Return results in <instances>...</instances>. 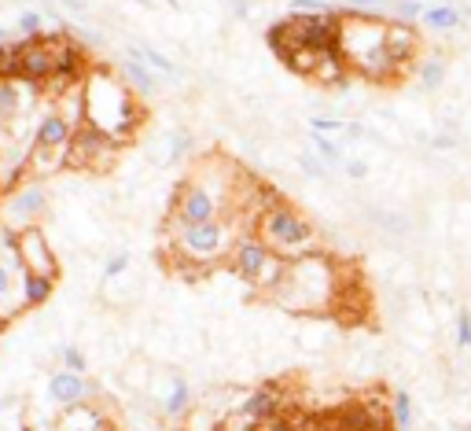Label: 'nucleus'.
<instances>
[{"label": "nucleus", "instance_id": "nucleus-12", "mask_svg": "<svg viewBox=\"0 0 471 431\" xmlns=\"http://www.w3.org/2000/svg\"><path fill=\"white\" fill-rule=\"evenodd\" d=\"M384 45H387L394 67L405 74V70L416 67L420 48H424V37H420V26H416V23H398V19H391V23H387V34H384Z\"/></svg>", "mask_w": 471, "mask_h": 431}, {"label": "nucleus", "instance_id": "nucleus-37", "mask_svg": "<svg viewBox=\"0 0 471 431\" xmlns=\"http://www.w3.org/2000/svg\"><path fill=\"white\" fill-rule=\"evenodd\" d=\"M375 218L384 221V229H387V232H398V236H405V232H409V218H402V214H375Z\"/></svg>", "mask_w": 471, "mask_h": 431}, {"label": "nucleus", "instance_id": "nucleus-36", "mask_svg": "<svg viewBox=\"0 0 471 431\" xmlns=\"http://www.w3.org/2000/svg\"><path fill=\"white\" fill-rule=\"evenodd\" d=\"M343 174H346L350 181H364V178H368V162H364V159H346V162H343Z\"/></svg>", "mask_w": 471, "mask_h": 431}, {"label": "nucleus", "instance_id": "nucleus-9", "mask_svg": "<svg viewBox=\"0 0 471 431\" xmlns=\"http://www.w3.org/2000/svg\"><path fill=\"white\" fill-rule=\"evenodd\" d=\"M15 254H19V273H37V277L59 281V258H56L52 240H48V232L41 225H30V229L19 232Z\"/></svg>", "mask_w": 471, "mask_h": 431}, {"label": "nucleus", "instance_id": "nucleus-11", "mask_svg": "<svg viewBox=\"0 0 471 431\" xmlns=\"http://www.w3.org/2000/svg\"><path fill=\"white\" fill-rule=\"evenodd\" d=\"M19 77H26L30 85H41L56 74V52H52V37H19Z\"/></svg>", "mask_w": 471, "mask_h": 431}, {"label": "nucleus", "instance_id": "nucleus-35", "mask_svg": "<svg viewBox=\"0 0 471 431\" xmlns=\"http://www.w3.org/2000/svg\"><path fill=\"white\" fill-rule=\"evenodd\" d=\"M254 431H302V420L292 416V413H284V416H276V420H265V424L254 427Z\"/></svg>", "mask_w": 471, "mask_h": 431}, {"label": "nucleus", "instance_id": "nucleus-23", "mask_svg": "<svg viewBox=\"0 0 471 431\" xmlns=\"http://www.w3.org/2000/svg\"><path fill=\"white\" fill-rule=\"evenodd\" d=\"M133 270V251H111L108 258H104V266H100V281L104 284H115V281H122L126 273Z\"/></svg>", "mask_w": 471, "mask_h": 431}, {"label": "nucleus", "instance_id": "nucleus-1", "mask_svg": "<svg viewBox=\"0 0 471 431\" xmlns=\"http://www.w3.org/2000/svg\"><path fill=\"white\" fill-rule=\"evenodd\" d=\"M343 288H346L343 266L332 258V251H313L292 258L284 281L269 295V303L295 317H313V313H332L343 303Z\"/></svg>", "mask_w": 471, "mask_h": 431}, {"label": "nucleus", "instance_id": "nucleus-4", "mask_svg": "<svg viewBox=\"0 0 471 431\" xmlns=\"http://www.w3.org/2000/svg\"><path fill=\"white\" fill-rule=\"evenodd\" d=\"M254 232H258L276 254H284V258H302V254L324 251L317 225H313L306 214H299L292 203H284V200L272 203V207L258 218Z\"/></svg>", "mask_w": 471, "mask_h": 431}, {"label": "nucleus", "instance_id": "nucleus-31", "mask_svg": "<svg viewBox=\"0 0 471 431\" xmlns=\"http://www.w3.org/2000/svg\"><path fill=\"white\" fill-rule=\"evenodd\" d=\"M424 0H394L391 5V12H394V19L398 23H416L420 26V19H424Z\"/></svg>", "mask_w": 471, "mask_h": 431}, {"label": "nucleus", "instance_id": "nucleus-17", "mask_svg": "<svg viewBox=\"0 0 471 431\" xmlns=\"http://www.w3.org/2000/svg\"><path fill=\"white\" fill-rule=\"evenodd\" d=\"M420 26L424 30H431V34H449V30H460L464 26V15H460V8L456 5H431V8H424V19H420Z\"/></svg>", "mask_w": 471, "mask_h": 431}, {"label": "nucleus", "instance_id": "nucleus-14", "mask_svg": "<svg viewBox=\"0 0 471 431\" xmlns=\"http://www.w3.org/2000/svg\"><path fill=\"white\" fill-rule=\"evenodd\" d=\"M118 74L126 77V85H129V89H133L140 100H151V97H155V89H159V74L144 63L140 45H129V48H126V59H122Z\"/></svg>", "mask_w": 471, "mask_h": 431}, {"label": "nucleus", "instance_id": "nucleus-24", "mask_svg": "<svg viewBox=\"0 0 471 431\" xmlns=\"http://www.w3.org/2000/svg\"><path fill=\"white\" fill-rule=\"evenodd\" d=\"M310 148H313L328 166H343V162H346L343 140H332V137H324V133H310Z\"/></svg>", "mask_w": 471, "mask_h": 431}, {"label": "nucleus", "instance_id": "nucleus-25", "mask_svg": "<svg viewBox=\"0 0 471 431\" xmlns=\"http://www.w3.org/2000/svg\"><path fill=\"white\" fill-rule=\"evenodd\" d=\"M299 169H302V178H310V181H332V166L313 148L299 151Z\"/></svg>", "mask_w": 471, "mask_h": 431}, {"label": "nucleus", "instance_id": "nucleus-34", "mask_svg": "<svg viewBox=\"0 0 471 431\" xmlns=\"http://www.w3.org/2000/svg\"><path fill=\"white\" fill-rule=\"evenodd\" d=\"M328 12L324 0H288V15H321Z\"/></svg>", "mask_w": 471, "mask_h": 431}, {"label": "nucleus", "instance_id": "nucleus-21", "mask_svg": "<svg viewBox=\"0 0 471 431\" xmlns=\"http://www.w3.org/2000/svg\"><path fill=\"white\" fill-rule=\"evenodd\" d=\"M413 420H416V409H413V395L405 387H398L391 395V424L394 431H413Z\"/></svg>", "mask_w": 471, "mask_h": 431}, {"label": "nucleus", "instance_id": "nucleus-8", "mask_svg": "<svg viewBox=\"0 0 471 431\" xmlns=\"http://www.w3.org/2000/svg\"><path fill=\"white\" fill-rule=\"evenodd\" d=\"M118 148H122V144H115L111 137H104L100 129L81 126V129L74 133L67 169H92V174H104V169H111V166H115Z\"/></svg>", "mask_w": 471, "mask_h": 431}, {"label": "nucleus", "instance_id": "nucleus-41", "mask_svg": "<svg viewBox=\"0 0 471 431\" xmlns=\"http://www.w3.org/2000/svg\"><path fill=\"white\" fill-rule=\"evenodd\" d=\"M59 5H63L67 12H74V15H85V12H88V0H59Z\"/></svg>", "mask_w": 471, "mask_h": 431}, {"label": "nucleus", "instance_id": "nucleus-28", "mask_svg": "<svg viewBox=\"0 0 471 431\" xmlns=\"http://www.w3.org/2000/svg\"><path fill=\"white\" fill-rule=\"evenodd\" d=\"M45 23H48V15L37 12V8H30V12H23V15L15 19V34H19V37H41V34H45Z\"/></svg>", "mask_w": 471, "mask_h": 431}, {"label": "nucleus", "instance_id": "nucleus-16", "mask_svg": "<svg viewBox=\"0 0 471 431\" xmlns=\"http://www.w3.org/2000/svg\"><path fill=\"white\" fill-rule=\"evenodd\" d=\"M15 270L19 266H12V262L0 258V324H8L12 317H19V310H26L23 288L15 284Z\"/></svg>", "mask_w": 471, "mask_h": 431}, {"label": "nucleus", "instance_id": "nucleus-39", "mask_svg": "<svg viewBox=\"0 0 471 431\" xmlns=\"http://www.w3.org/2000/svg\"><path fill=\"white\" fill-rule=\"evenodd\" d=\"M456 144H460V137H456V133H449V129L431 137V148H435V151H453Z\"/></svg>", "mask_w": 471, "mask_h": 431}, {"label": "nucleus", "instance_id": "nucleus-42", "mask_svg": "<svg viewBox=\"0 0 471 431\" xmlns=\"http://www.w3.org/2000/svg\"><path fill=\"white\" fill-rule=\"evenodd\" d=\"M133 5H140V8H148V12H151V8H155V0H133Z\"/></svg>", "mask_w": 471, "mask_h": 431}, {"label": "nucleus", "instance_id": "nucleus-30", "mask_svg": "<svg viewBox=\"0 0 471 431\" xmlns=\"http://www.w3.org/2000/svg\"><path fill=\"white\" fill-rule=\"evenodd\" d=\"M350 118H335V115H313L310 118V133H324V137H343Z\"/></svg>", "mask_w": 471, "mask_h": 431}, {"label": "nucleus", "instance_id": "nucleus-22", "mask_svg": "<svg viewBox=\"0 0 471 431\" xmlns=\"http://www.w3.org/2000/svg\"><path fill=\"white\" fill-rule=\"evenodd\" d=\"M52 354L59 358V369H70V373L88 376V354L81 351V343H56Z\"/></svg>", "mask_w": 471, "mask_h": 431}, {"label": "nucleus", "instance_id": "nucleus-10", "mask_svg": "<svg viewBox=\"0 0 471 431\" xmlns=\"http://www.w3.org/2000/svg\"><path fill=\"white\" fill-rule=\"evenodd\" d=\"M276 258V251L258 236V232H243L240 240H236V247H232V254H229V270L251 288L258 277H261V270Z\"/></svg>", "mask_w": 471, "mask_h": 431}, {"label": "nucleus", "instance_id": "nucleus-26", "mask_svg": "<svg viewBox=\"0 0 471 431\" xmlns=\"http://www.w3.org/2000/svg\"><path fill=\"white\" fill-rule=\"evenodd\" d=\"M196 151V137H192V129H173V137H169V151H166V162H184L188 155Z\"/></svg>", "mask_w": 471, "mask_h": 431}, {"label": "nucleus", "instance_id": "nucleus-19", "mask_svg": "<svg viewBox=\"0 0 471 431\" xmlns=\"http://www.w3.org/2000/svg\"><path fill=\"white\" fill-rule=\"evenodd\" d=\"M292 74H299V77H313V70H317V63H321V48H313V45H295V48H288V56L280 59Z\"/></svg>", "mask_w": 471, "mask_h": 431}, {"label": "nucleus", "instance_id": "nucleus-27", "mask_svg": "<svg viewBox=\"0 0 471 431\" xmlns=\"http://www.w3.org/2000/svg\"><path fill=\"white\" fill-rule=\"evenodd\" d=\"M140 56H144V63L155 70V74H162V77H180V70H177V63L169 59V56H162L155 45H140Z\"/></svg>", "mask_w": 471, "mask_h": 431}, {"label": "nucleus", "instance_id": "nucleus-18", "mask_svg": "<svg viewBox=\"0 0 471 431\" xmlns=\"http://www.w3.org/2000/svg\"><path fill=\"white\" fill-rule=\"evenodd\" d=\"M19 288H23V303L26 310H37L52 299L56 292V281L52 277H37V273H19Z\"/></svg>", "mask_w": 471, "mask_h": 431}, {"label": "nucleus", "instance_id": "nucleus-29", "mask_svg": "<svg viewBox=\"0 0 471 431\" xmlns=\"http://www.w3.org/2000/svg\"><path fill=\"white\" fill-rule=\"evenodd\" d=\"M19 77V45L15 41H0V81Z\"/></svg>", "mask_w": 471, "mask_h": 431}, {"label": "nucleus", "instance_id": "nucleus-32", "mask_svg": "<svg viewBox=\"0 0 471 431\" xmlns=\"http://www.w3.org/2000/svg\"><path fill=\"white\" fill-rule=\"evenodd\" d=\"M453 339L460 351H471V310H456L453 317Z\"/></svg>", "mask_w": 471, "mask_h": 431}, {"label": "nucleus", "instance_id": "nucleus-33", "mask_svg": "<svg viewBox=\"0 0 471 431\" xmlns=\"http://www.w3.org/2000/svg\"><path fill=\"white\" fill-rule=\"evenodd\" d=\"M394 0H343L346 12H364V15H384Z\"/></svg>", "mask_w": 471, "mask_h": 431}, {"label": "nucleus", "instance_id": "nucleus-6", "mask_svg": "<svg viewBox=\"0 0 471 431\" xmlns=\"http://www.w3.org/2000/svg\"><path fill=\"white\" fill-rule=\"evenodd\" d=\"M48 218V185L45 181H23L0 196V221L8 229L23 232L30 225H41Z\"/></svg>", "mask_w": 471, "mask_h": 431}, {"label": "nucleus", "instance_id": "nucleus-43", "mask_svg": "<svg viewBox=\"0 0 471 431\" xmlns=\"http://www.w3.org/2000/svg\"><path fill=\"white\" fill-rule=\"evenodd\" d=\"M166 5H169L173 12H180V0H166Z\"/></svg>", "mask_w": 471, "mask_h": 431}, {"label": "nucleus", "instance_id": "nucleus-38", "mask_svg": "<svg viewBox=\"0 0 471 431\" xmlns=\"http://www.w3.org/2000/svg\"><path fill=\"white\" fill-rule=\"evenodd\" d=\"M225 8H229V15L236 23H247L251 19V0H225Z\"/></svg>", "mask_w": 471, "mask_h": 431}, {"label": "nucleus", "instance_id": "nucleus-44", "mask_svg": "<svg viewBox=\"0 0 471 431\" xmlns=\"http://www.w3.org/2000/svg\"><path fill=\"white\" fill-rule=\"evenodd\" d=\"M460 431H471V424H467V427H460Z\"/></svg>", "mask_w": 471, "mask_h": 431}, {"label": "nucleus", "instance_id": "nucleus-15", "mask_svg": "<svg viewBox=\"0 0 471 431\" xmlns=\"http://www.w3.org/2000/svg\"><path fill=\"white\" fill-rule=\"evenodd\" d=\"M306 351H328L332 343H339V328L328 313H313V317H302L299 324V335H295Z\"/></svg>", "mask_w": 471, "mask_h": 431}, {"label": "nucleus", "instance_id": "nucleus-40", "mask_svg": "<svg viewBox=\"0 0 471 431\" xmlns=\"http://www.w3.org/2000/svg\"><path fill=\"white\" fill-rule=\"evenodd\" d=\"M346 140H364L368 137V129L361 126V122H346V133H343Z\"/></svg>", "mask_w": 471, "mask_h": 431}, {"label": "nucleus", "instance_id": "nucleus-13", "mask_svg": "<svg viewBox=\"0 0 471 431\" xmlns=\"http://www.w3.org/2000/svg\"><path fill=\"white\" fill-rule=\"evenodd\" d=\"M56 431H118L108 398L104 402H85L56 416Z\"/></svg>", "mask_w": 471, "mask_h": 431}, {"label": "nucleus", "instance_id": "nucleus-20", "mask_svg": "<svg viewBox=\"0 0 471 431\" xmlns=\"http://www.w3.org/2000/svg\"><path fill=\"white\" fill-rule=\"evenodd\" d=\"M416 77H420V85H424L427 93H438L442 85H445V77H449V67H445L442 56H427V59L416 63Z\"/></svg>", "mask_w": 471, "mask_h": 431}, {"label": "nucleus", "instance_id": "nucleus-7", "mask_svg": "<svg viewBox=\"0 0 471 431\" xmlns=\"http://www.w3.org/2000/svg\"><path fill=\"white\" fill-rule=\"evenodd\" d=\"M45 395L56 413H67L85 402H104V384L92 376H81V373H70V369H52L45 380Z\"/></svg>", "mask_w": 471, "mask_h": 431}, {"label": "nucleus", "instance_id": "nucleus-3", "mask_svg": "<svg viewBox=\"0 0 471 431\" xmlns=\"http://www.w3.org/2000/svg\"><path fill=\"white\" fill-rule=\"evenodd\" d=\"M166 236H169V258L180 270V277L196 281L207 270H214L218 262H229V254L243 232L236 229L232 218L200 221V225H177L166 218Z\"/></svg>", "mask_w": 471, "mask_h": 431}, {"label": "nucleus", "instance_id": "nucleus-2", "mask_svg": "<svg viewBox=\"0 0 471 431\" xmlns=\"http://www.w3.org/2000/svg\"><path fill=\"white\" fill-rule=\"evenodd\" d=\"M144 122L148 108L126 85V77L115 67L92 63L85 74V126L100 129L115 144H129Z\"/></svg>", "mask_w": 471, "mask_h": 431}, {"label": "nucleus", "instance_id": "nucleus-5", "mask_svg": "<svg viewBox=\"0 0 471 431\" xmlns=\"http://www.w3.org/2000/svg\"><path fill=\"white\" fill-rule=\"evenodd\" d=\"M144 402L151 405V413H155L159 420H166V424L180 427L188 416L196 413V405H200V391H196V384L188 380L177 365H159V369H155V376H151V387H148Z\"/></svg>", "mask_w": 471, "mask_h": 431}]
</instances>
